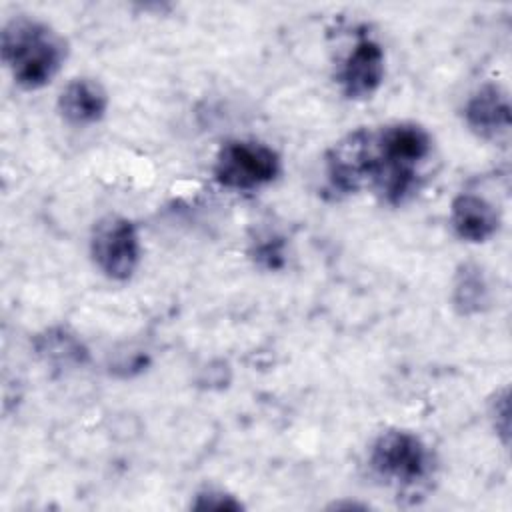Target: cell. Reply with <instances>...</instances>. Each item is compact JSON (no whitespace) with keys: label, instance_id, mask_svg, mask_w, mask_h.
<instances>
[{"label":"cell","instance_id":"13","mask_svg":"<svg viewBox=\"0 0 512 512\" xmlns=\"http://www.w3.org/2000/svg\"><path fill=\"white\" fill-rule=\"evenodd\" d=\"M192 508L194 510H240L242 504L234 500V496L224 494L220 490H204L196 494Z\"/></svg>","mask_w":512,"mask_h":512},{"label":"cell","instance_id":"12","mask_svg":"<svg viewBox=\"0 0 512 512\" xmlns=\"http://www.w3.org/2000/svg\"><path fill=\"white\" fill-rule=\"evenodd\" d=\"M38 354L46 358V362L58 366L82 364L86 358V348L78 338L68 334L66 330H48L46 336L38 338Z\"/></svg>","mask_w":512,"mask_h":512},{"label":"cell","instance_id":"2","mask_svg":"<svg viewBox=\"0 0 512 512\" xmlns=\"http://www.w3.org/2000/svg\"><path fill=\"white\" fill-rule=\"evenodd\" d=\"M376 148L378 166L372 182L386 202L402 204L416 190V166L430 154L432 138L422 126L400 122L376 134Z\"/></svg>","mask_w":512,"mask_h":512},{"label":"cell","instance_id":"3","mask_svg":"<svg viewBox=\"0 0 512 512\" xmlns=\"http://www.w3.org/2000/svg\"><path fill=\"white\" fill-rule=\"evenodd\" d=\"M280 174V156L256 140L226 142L214 162V178L228 190H256Z\"/></svg>","mask_w":512,"mask_h":512},{"label":"cell","instance_id":"8","mask_svg":"<svg viewBox=\"0 0 512 512\" xmlns=\"http://www.w3.org/2000/svg\"><path fill=\"white\" fill-rule=\"evenodd\" d=\"M464 120L480 138L494 140L506 136L510 128V100L506 90L494 82L482 84L466 100Z\"/></svg>","mask_w":512,"mask_h":512},{"label":"cell","instance_id":"9","mask_svg":"<svg viewBox=\"0 0 512 512\" xmlns=\"http://www.w3.org/2000/svg\"><path fill=\"white\" fill-rule=\"evenodd\" d=\"M108 110V92L94 78L70 80L58 96V112L72 126H92Z\"/></svg>","mask_w":512,"mask_h":512},{"label":"cell","instance_id":"5","mask_svg":"<svg viewBox=\"0 0 512 512\" xmlns=\"http://www.w3.org/2000/svg\"><path fill=\"white\" fill-rule=\"evenodd\" d=\"M90 254L96 268L110 280H128L140 262V236L136 226L118 214H108L94 224Z\"/></svg>","mask_w":512,"mask_h":512},{"label":"cell","instance_id":"10","mask_svg":"<svg viewBox=\"0 0 512 512\" xmlns=\"http://www.w3.org/2000/svg\"><path fill=\"white\" fill-rule=\"evenodd\" d=\"M450 222L454 232L466 242H486L500 226V214L486 198L478 194H458L450 204Z\"/></svg>","mask_w":512,"mask_h":512},{"label":"cell","instance_id":"6","mask_svg":"<svg viewBox=\"0 0 512 512\" xmlns=\"http://www.w3.org/2000/svg\"><path fill=\"white\" fill-rule=\"evenodd\" d=\"M376 166V134L362 128L344 136L326 154L328 180L340 192H354L362 182H372Z\"/></svg>","mask_w":512,"mask_h":512},{"label":"cell","instance_id":"11","mask_svg":"<svg viewBox=\"0 0 512 512\" xmlns=\"http://www.w3.org/2000/svg\"><path fill=\"white\" fill-rule=\"evenodd\" d=\"M490 292L484 272L478 264H460L452 284V304L458 314L472 316L488 306Z\"/></svg>","mask_w":512,"mask_h":512},{"label":"cell","instance_id":"7","mask_svg":"<svg viewBox=\"0 0 512 512\" xmlns=\"http://www.w3.org/2000/svg\"><path fill=\"white\" fill-rule=\"evenodd\" d=\"M384 50L372 38H360L340 68V86L346 98H370L384 80Z\"/></svg>","mask_w":512,"mask_h":512},{"label":"cell","instance_id":"14","mask_svg":"<svg viewBox=\"0 0 512 512\" xmlns=\"http://www.w3.org/2000/svg\"><path fill=\"white\" fill-rule=\"evenodd\" d=\"M492 420L494 424L500 420V424L496 426V432L502 434V440L504 444H508V428H510V418H508V390L504 388L500 394L494 396L492 400Z\"/></svg>","mask_w":512,"mask_h":512},{"label":"cell","instance_id":"4","mask_svg":"<svg viewBox=\"0 0 512 512\" xmlns=\"http://www.w3.org/2000/svg\"><path fill=\"white\" fill-rule=\"evenodd\" d=\"M370 468L376 476L398 486L420 484L430 472V452L412 432H382L368 454Z\"/></svg>","mask_w":512,"mask_h":512},{"label":"cell","instance_id":"1","mask_svg":"<svg viewBox=\"0 0 512 512\" xmlns=\"http://www.w3.org/2000/svg\"><path fill=\"white\" fill-rule=\"evenodd\" d=\"M0 52L14 82L26 90H38L62 68L66 42L48 24L20 16L2 28Z\"/></svg>","mask_w":512,"mask_h":512}]
</instances>
